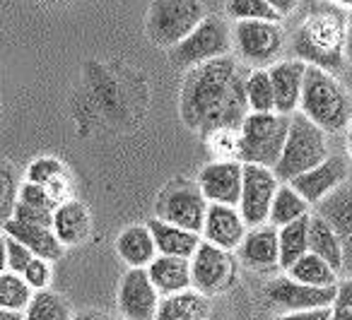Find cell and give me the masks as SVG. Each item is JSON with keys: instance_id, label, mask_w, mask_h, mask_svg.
<instances>
[{"instance_id": "60d3db41", "label": "cell", "mask_w": 352, "mask_h": 320, "mask_svg": "<svg viewBox=\"0 0 352 320\" xmlns=\"http://www.w3.org/2000/svg\"><path fill=\"white\" fill-rule=\"evenodd\" d=\"M275 320H331V308H314V310H294L285 313Z\"/></svg>"}, {"instance_id": "d6a6232c", "label": "cell", "mask_w": 352, "mask_h": 320, "mask_svg": "<svg viewBox=\"0 0 352 320\" xmlns=\"http://www.w3.org/2000/svg\"><path fill=\"white\" fill-rule=\"evenodd\" d=\"M246 102H249L251 113L275 111V94L268 70H251L249 73V78H246Z\"/></svg>"}, {"instance_id": "cb8c5ba5", "label": "cell", "mask_w": 352, "mask_h": 320, "mask_svg": "<svg viewBox=\"0 0 352 320\" xmlns=\"http://www.w3.org/2000/svg\"><path fill=\"white\" fill-rule=\"evenodd\" d=\"M89 212L80 200H65L54 212V231L63 246H80L89 236Z\"/></svg>"}, {"instance_id": "ac0fdd59", "label": "cell", "mask_w": 352, "mask_h": 320, "mask_svg": "<svg viewBox=\"0 0 352 320\" xmlns=\"http://www.w3.org/2000/svg\"><path fill=\"white\" fill-rule=\"evenodd\" d=\"M236 253H239V262H244L249 270L268 272L280 267L278 229L273 224H261V227L249 229Z\"/></svg>"}, {"instance_id": "f1b7e54d", "label": "cell", "mask_w": 352, "mask_h": 320, "mask_svg": "<svg viewBox=\"0 0 352 320\" xmlns=\"http://www.w3.org/2000/svg\"><path fill=\"white\" fill-rule=\"evenodd\" d=\"M280 238V267L289 270L302 255L309 253V217H302L287 227L278 229Z\"/></svg>"}, {"instance_id": "f546056e", "label": "cell", "mask_w": 352, "mask_h": 320, "mask_svg": "<svg viewBox=\"0 0 352 320\" xmlns=\"http://www.w3.org/2000/svg\"><path fill=\"white\" fill-rule=\"evenodd\" d=\"M287 277L311 286H338V272L314 253H307V255L299 258L287 270Z\"/></svg>"}, {"instance_id": "52a82bcc", "label": "cell", "mask_w": 352, "mask_h": 320, "mask_svg": "<svg viewBox=\"0 0 352 320\" xmlns=\"http://www.w3.org/2000/svg\"><path fill=\"white\" fill-rule=\"evenodd\" d=\"M232 30L220 17H206L182 44H176L169 51V60L182 70H193L203 63H210L215 58L230 56Z\"/></svg>"}, {"instance_id": "8fae6325", "label": "cell", "mask_w": 352, "mask_h": 320, "mask_svg": "<svg viewBox=\"0 0 352 320\" xmlns=\"http://www.w3.org/2000/svg\"><path fill=\"white\" fill-rule=\"evenodd\" d=\"M280 188V181L273 169L256 164H244V183H241L239 212L246 227H261L268 224L270 207H273L275 193Z\"/></svg>"}, {"instance_id": "d4e9b609", "label": "cell", "mask_w": 352, "mask_h": 320, "mask_svg": "<svg viewBox=\"0 0 352 320\" xmlns=\"http://www.w3.org/2000/svg\"><path fill=\"white\" fill-rule=\"evenodd\" d=\"M210 313V301L196 289L162 296L155 320H206Z\"/></svg>"}, {"instance_id": "d6986e66", "label": "cell", "mask_w": 352, "mask_h": 320, "mask_svg": "<svg viewBox=\"0 0 352 320\" xmlns=\"http://www.w3.org/2000/svg\"><path fill=\"white\" fill-rule=\"evenodd\" d=\"M270 84L275 94V111L283 116H292L299 111V99L304 89V75H307V63L304 60H280V63L268 68Z\"/></svg>"}, {"instance_id": "4dcf8cb0", "label": "cell", "mask_w": 352, "mask_h": 320, "mask_svg": "<svg viewBox=\"0 0 352 320\" xmlns=\"http://www.w3.org/2000/svg\"><path fill=\"white\" fill-rule=\"evenodd\" d=\"M25 320H73V313H70L63 296H58L51 289H44L34 291L25 310Z\"/></svg>"}, {"instance_id": "836d02e7", "label": "cell", "mask_w": 352, "mask_h": 320, "mask_svg": "<svg viewBox=\"0 0 352 320\" xmlns=\"http://www.w3.org/2000/svg\"><path fill=\"white\" fill-rule=\"evenodd\" d=\"M20 179L12 164L0 161V229L15 217L17 200H20Z\"/></svg>"}, {"instance_id": "8d00e7d4", "label": "cell", "mask_w": 352, "mask_h": 320, "mask_svg": "<svg viewBox=\"0 0 352 320\" xmlns=\"http://www.w3.org/2000/svg\"><path fill=\"white\" fill-rule=\"evenodd\" d=\"M331 320H352V277L338 282L336 301L331 306Z\"/></svg>"}, {"instance_id": "2e32d148", "label": "cell", "mask_w": 352, "mask_h": 320, "mask_svg": "<svg viewBox=\"0 0 352 320\" xmlns=\"http://www.w3.org/2000/svg\"><path fill=\"white\" fill-rule=\"evenodd\" d=\"M318 214L331 222L336 229L338 238L342 246V272L352 277V179L347 181L331 193L321 205H318Z\"/></svg>"}, {"instance_id": "ab89813d", "label": "cell", "mask_w": 352, "mask_h": 320, "mask_svg": "<svg viewBox=\"0 0 352 320\" xmlns=\"http://www.w3.org/2000/svg\"><path fill=\"white\" fill-rule=\"evenodd\" d=\"M20 203L34 205V207H46V209L58 207V203L51 198L49 190L41 188V185H36V183H32V181H27V183L20 185Z\"/></svg>"}, {"instance_id": "7dc6e473", "label": "cell", "mask_w": 352, "mask_h": 320, "mask_svg": "<svg viewBox=\"0 0 352 320\" xmlns=\"http://www.w3.org/2000/svg\"><path fill=\"white\" fill-rule=\"evenodd\" d=\"M331 5H338V8H352V0H326Z\"/></svg>"}, {"instance_id": "e575fe53", "label": "cell", "mask_w": 352, "mask_h": 320, "mask_svg": "<svg viewBox=\"0 0 352 320\" xmlns=\"http://www.w3.org/2000/svg\"><path fill=\"white\" fill-rule=\"evenodd\" d=\"M227 15L236 22L263 20V22H280L283 17L265 3V0H227Z\"/></svg>"}, {"instance_id": "b9f144b4", "label": "cell", "mask_w": 352, "mask_h": 320, "mask_svg": "<svg viewBox=\"0 0 352 320\" xmlns=\"http://www.w3.org/2000/svg\"><path fill=\"white\" fill-rule=\"evenodd\" d=\"M265 3H268V5L273 8L280 17L292 15V12L297 10V5H299V0H265Z\"/></svg>"}, {"instance_id": "277c9868", "label": "cell", "mask_w": 352, "mask_h": 320, "mask_svg": "<svg viewBox=\"0 0 352 320\" xmlns=\"http://www.w3.org/2000/svg\"><path fill=\"white\" fill-rule=\"evenodd\" d=\"M328 140L326 133L311 123L302 111H294L289 116V130L287 140H285L283 155L275 166V176L280 183H289L297 176L311 171L321 161L328 159Z\"/></svg>"}, {"instance_id": "603a6c76", "label": "cell", "mask_w": 352, "mask_h": 320, "mask_svg": "<svg viewBox=\"0 0 352 320\" xmlns=\"http://www.w3.org/2000/svg\"><path fill=\"white\" fill-rule=\"evenodd\" d=\"M116 253L128 267H140V270H147L150 262L160 255L147 224H133L123 229L116 238Z\"/></svg>"}, {"instance_id": "74e56055", "label": "cell", "mask_w": 352, "mask_h": 320, "mask_svg": "<svg viewBox=\"0 0 352 320\" xmlns=\"http://www.w3.org/2000/svg\"><path fill=\"white\" fill-rule=\"evenodd\" d=\"M32 260H34V253L25 243L17 241V238L8 236V267H10V272L25 275V270L30 267Z\"/></svg>"}, {"instance_id": "6da1fadb", "label": "cell", "mask_w": 352, "mask_h": 320, "mask_svg": "<svg viewBox=\"0 0 352 320\" xmlns=\"http://www.w3.org/2000/svg\"><path fill=\"white\" fill-rule=\"evenodd\" d=\"M246 78L249 73L232 56L188 70L182 87L184 123L206 137L217 130H239L251 113Z\"/></svg>"}, {"instance_id": "83f0119b", "label": "cell", "mask_w": 352, "mask_h": 320, "mask_svg": "<svg viewBox=\"0 0 352 320\" xmlns=\"http://www.w3.org/2000/svg\"><path fill=\"white\" fill-rule=\"evenodd\" d=\"M309 207L311 205L297 193L289 183H280L278 193H275L273 207H270V219L268 224H273L275 229H283L287 224L297 222L302 217H309Z\"/></svg>"}, {"instance_id": "c3c4849f", "label": "cell", "mask_w": 352, "mask_h": 320, "mask_svg": "<svg viewBox=\"0 0 352 320\" xmlns=\"http://www.w3.org/2000/svg\"><path fill=\"white\" fill-rule=\"evenodd\" d=\"M347 155H350V159H352V130H350V135H347Z\"/></svg>"}, {"instance_id": "f35d334b", "label": "cell", "mask_w": 352, "mask_h": 320, "mask_svg": "<svg viewBox=\"0 0 352 320\" xmlns=\"http://www.w3.org/2000/svg\"><path fill=\"white\" fill-rule=\"evenodd\" d=\"M22 277H25V282L34 291L49 289V284H51V262L44 260V258H34Z\"/></svg>"}, {"instance_id": "4316f807", "label": "cell", "mask_w": 352, "mask_h": 320, "mask_svg": "<svg viewBox=\"0 0 352 320\" xmlns=\"http://www.w3.org/2000/svg\"><path fill=\"white\" fill-rule=\"evenodd\" d=\"M309 253H314V255H318L321 260H326L338 275L342 272L340 238H338L336 229L331 227V222L323 219L318 212L309 214Z\"/></svg>"}, {"instance_id": "e0dca14e", "label": "cell", "mask_w": 352, "mask_h": 320, "mask_svg": "<svg viewBox=\"0 0 352 320\" xmlns=\"http://www.w3.org/2000/svg\"><path fill=\"white\" fill-rule=\"evenodd\" d=\"M203 241L212 243L225 251H236L246 236V222L241 219L239 207L230 205H208L206 224H203Z\"/></svg>"}, {"instance_id": "1f68e13d", "label": "cell", "mask_w": 352, "mask_h": 320, "mask_svg": "<svg viewBox=\"0 0 352 320\" xmlns=\"http://www.w3.org/2000/svg\"><path fill=\"white\" fill-rule=\"evenodd\" d=\"M32 296H34V289L27 284L22 275H15V272L0 275V308L25 313Z\"/></svg>"}, {"instance_id": "7402d4cb", "label": "cell", "mask_w": 352, "mask_h": 320, "mask_svg": "<svg viewBox=\"0 0 352 320\" xmlns=\"http://www.w3.org/2000/svg\"><path fill=\"white\" fill-rule=\"evenodd\" d=\"M3 231L8 236L17 238L20 243H25L34 253V258H44L49 262L58 260L65 251V246L58 241V236H56V231L51 227H36V224H22L17 219H10Z\"/></svg>"}, {"instance_id": "5bb4252c", "label": "cell", "mask_w": 352, "mask_h": 320, "mask_svg": "<svg viewBox=\"0 0 352 320\" xmlns=\"http://www.w3.org/2000/svg\"><path fill=\"white\" fill-rule=\"evenodd\" d=\"M160 291L155 289L147 270L131 267L118 286V310L126 320H155L160 308Z\"/></svg>"}, {"instance_id": "d590c367", "label": "cell", "mask_w": 352, "mask_h": 320, "mask_svg": "<svg viewBox=\"0 0 352 320\" xmlns=\"http://www.w3.org/2000/svg\"><path fill=\"white\" fill-rule=\"evenodd\" d=\"M217 159H236L239 161V130H217L208 135Z\"/></svg>"}, {"instance_id": "f6af8a7d", "label": "cell", "mask_w": 352, "mask_h": 320, "mask_svg": "<svg viewBox=\"0 0 352 320\" xmlns=\"http://www.w3.org/2000/svg\"><path fill=\"white\" fill-rule=\"evenodd\" d=\"M345 58L352 63V12L347 15V39H345Z\"/></svg>"}, {"instance_id": "ee69618b", "label": "cell", "mask_w": 352, "mask_h": 320, "mask_svg": "<svg viewBox=\"0 0 352 320\" xmlns=\"http://www.w3.org/2000/svg\"><path fill=\"white\" fill-rule=\"evenodd\" d=\"M73 320H113V318L107 313H99V310H82V313L73 315Z\"/></svg>"}, {"instance_id": "ba28073f", "label": "cell", "mask_w": 352, "mask_h": 320, "mask_svg": "<svg viewBox=\"0 0 352 320\" xmlns=\"http://www.w3.org/2000/svg\"><path fill=\"white\" fill-rule=\"evenodd\" d=\"M208 205L210 203L203 195L198 181L196 183L186 179L171 181L157 198V219L201 233L203 224H206Z\"/></svg>"}, {"instance_id": "ffe728a7", "label": "cell", "mask_w": 352, "mask_h": 320, "mask_svg": "<svg viewBox=\"0 0 352 320\" xmlns=\"http://www.w3.org/2000/svg\"><path fill=\"white\" fill-rule=\"evenodd\" d=\"M155 289L160 296H171L179 291L193 289L191 277V260L188 258H171V255H157L147 267Z\"/></svg>"}, {"instance_id": "7a4b0ae2", "label": "cell", "mask_w": 352, "mask_h": 320, "mask_svg": "<svg viewBox=\"0 0 352 320\" xmlns=\"http://www.w3.org/2000/svg\"><path fill=\"white\" fill-rule=\"evenodd\" d=\"M345 39L347 15L338 5L326 3L314 8V12H309L307 20L297 27L292 51L297 54V60L333 73L345 63Z\"/></svg>"}, {"instance_id": "4fadbf2b", "label": "cell", "mask_w": 352, "mask_h": 320, "mask_svg": "<svg viewBox=\"0 0 352 320\" xmlns=\"http://www.w3.org/2000/svg\"><path fill=\"white\" fill-rule=\"evenodd\" d=\"M241 183H244V164L236 159H215L203 166L198 174V185L210 205L239 207Z\"/></svg>"}, {"instance_id": "30bf717a", "label": "cell", "mask_w": 352, "mask_h": 320, "mask_svg": "<svg viewBox=\"0 0 352 320\" xmlns=\"http://www.w3.org/2000/svg\"><path fill=\"white\" fill-rule=\"evenodd\" d=\"M236 258L232 251L217 248L212 243L203 241L198 246L196 255L191 258V277L193 289L206 296L222 294L236 279Z\"/></svg>"}, {"instance_id": "3957f363", "label": "cell", "mask_w": 352, "mask_h": 320, "mask_svg": "<svg viewBox=\"0 0 352 320\" xmlns=\"http://www.w3.org/2000/svg\"><path fill=\"white\" fill-rule=\"evenodd\" d=\"M299 111L323 133H340L352 123V97L333 73L307 65Z\"/></svg>"}, {"instance_id": "484cf974", "label": "cell", "mask_w": 352, "mask_h": 320, "mask_svg": "<svg viewBox=\"0 0 352 320\" xmlns=\"http://www.w3.org/2000/svg\"><path fill=\"white\" fill-rule=\"evenodd\" d=\"M27 181L41 185V188L49 190V195L56 203H65L70 198V176L65 171V166L60 164L54 157H39L30 164L27 169Z\"/></svg>"}, {"instance_id": "681fc988", "label": "cell", "mask_w": 352, "mask_h": 320, "mask_svg": "<svg viewBox=\"0 0 352 320\" xmlns=\"http://www.w3.org/2000/svg\"><path fill=\"white\" fill-rule=\"evenodd\" d=\"M41 3H56V0H41Z\"/></svg>"}, {"instance_id": "7c38bea8", "label": "cell", "mask_w": 352, "mask_h": 320, "mask_svg": "<svg viewBox=\"0 0 352 320\" xmlns=\"http://www.w3.org/2000/svg\"><path fill=\"white\" fill-rule=\"evenodd\" d=\"M265 296L273 301V306L283 308L285 313L294 310H314V308H331L336 301V286H311L294 282L292 277H275L265 286Z\"/></svg>"}, {"instance_id": "44dd1931", "label": "cell", "mask_w": 352, "mask_h": 320, "mask_svg": "<svg viewBox=\"0 0 352 320\" xmlns=\"http://www.w3.org/2000/svg\"><path fill=\"white\" fill-rule=\"evenodd\" d=\"M152 231V238H155V246L160 255H171V258H188L191 260L196 255L198 246L203 243L201 233L188 231V229L174 227V224H166L162 219H150L147 222Z\"/></svg>"}, {"instance_id": "9a60e30c", "label": "cell", "mask_w": 352, "mask_h": 320, "mask_svg": "<svg viewBox=\"0 0 352 320\" xmlns=\"http://www.w3.org/2000/svg\"><path fill=\"white\" fill-rule=\"evenodd\" d=\"M350 176V169H347V161L338 155H331L326 161H321L318 166H314L311 171L297 176V179L289 181L294 190L307 200L309 205H321L323 200L331 193H336L342 183Z\"/></svg>"}, {"instance_id": "9c48e42d", "label": "cell", "mask_w": 352, "mask_h": 320, "mask_svg": "<svg viewBox=\"0 0 352 320\" xmlns=\"http://www.w3.org/2000/svg\"><path fill=\"white\" fill-rule=\"evenodd\" d=\"M232 41H234V51L239 54V58L254 68L275 65V58L285 49V34L278 22H236L232 30Z\"/></svg>"}, {"instance_id": "5b68a950", "label": "cell", "mask_w": 352, "mask_h": 320, "mask_svg": "<svg viewBox=\"0 0 352 320\" xmlns=\"http://www.w3.org/2000/svg\"><path fill=\"white\" fill-rule=\"evenodd\" d=\"M289 130V116L273 113H249L239 126V161L275 169L283 155Z\"/></svg>"}, {"instance_id": "7bdbcfd3", "label": "cell", "mask_w": 352, "mask_h": 320, "mask_svg": "<svg viewBox=\"0 0 352 320\" xmlns=\"http://www.w3.org/2000/svg\"><path fill=\"white\" fill-rule=\"evenodd\" d=\"M3 272H10L8 267V233L0 231V275Z\"/></svg>"}, {"instance_id": "8992f818", "label": "cell", "mask_w": 352, "mask_h": 320, "mask_svg": "<svg viewBox=\"0 0 352 320\" xmlns=\"http://www.w3.org/2000/svg\"><path fill=\"white\" fill-rule=\"evenodd\" d=\"M206 17V5H203L201 0H152L145 25L147 36L157 46L174 49Z\"/></svg>"}, {"instance_id": "bcb514c9", "label": "cell", "mask_w": 352, "mask_h": 320, "mask_svg": "<svg viewBox=\"0 0 352 320\" xmlns=\"http://www.w3.org/2000/svg\"><path fill=\"white\" fill-rule=\"evenodd\" d=\"M0 320H25V313H17V310L0 308Z\"/></svg>"}, {"instance_id": "f907efd6", "label": "cell", "mask_w": 352, "mask_h": 320, "mask_svg": "<svg viewBox=\"0 0 352 320\" xmlns=\"http://www.w3.org/2000/svg\"><path fill=\"white\" fill-rule=\"evenodd\" d=\"M350 130H352V123H350Z\"/></svg>"}]
</instances>
